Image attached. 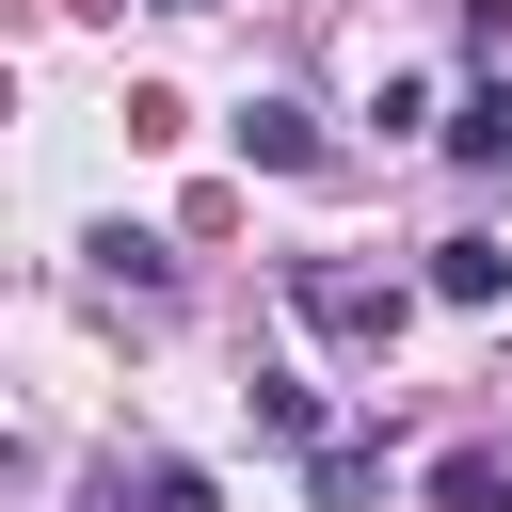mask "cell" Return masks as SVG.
<instances>
[{"label":"cell","instance_id":"6da1fadb","mask_svg":"<svg viewBox=\"0 0 512 512\" xmlns=\"http://www.w3.org/2000/svg\"><path fill=\"white\" fill-rule=\"evenodd\" d=\"M288 304H304L320 336H352V352H400V288L352 272V256H288Z\"/></svg>","mask_w":512,"mask_h":512},{"label":"cell","instance_id":"7a4b0ae2","mask_svg":"<svg viewBox=\"0 0 512 512\" xmlns=\"http://www.w3.org/2000/svg\"><path fill=\"white\" fill-rule=\"evenodd\" d=\"M240 160L256 176H320V112L304 96H240Z\"/></svg>","mask_w":512,"mask_h":512},{"label":"cell","instance_id":"3957f363","mask_svg":"<svg viewBox=\"0 0 512 512\" xmlns=\"http://www.w3.org/2000/svg\"><path fill=\"white\" fill-rule=\"evenodd\" d=\"M496 288H512L496 240H432V304H496Z\"/></svg>","mask_w":512,"mask_h":512},{"label":"cell","instance_id":"277c9868","mask_svg":"<svg viewBox=\"0 0 512 512\" xmlns=\"http://www.w3.org/2000/svg\"><path fill=\"white\" fill-rule=\"evenodd\" d=\"M432 512H512V464H496V448H448V464H432Z\"/></svg>","mask_w":512,"mask_h":512},{"label":"cell","instance_id":"5b68a950","mask_svg":"<svg viewBox=\"0 0 512 512\" xmlns=\"http://www.w3.org/2000/svg\"><path fill=\"white\" fill-rule=\"evenodd\" d=\"M448 160H512V96H496V80H480V96L448 112Z\"/></svg>","mask_w":512,"mask_h":512},{"label":"cell","instance_id":"8992f818","mask_svg":"<svg viewBox=\"0 0 512 512\" xmlns=\"http://www.w3.org/2000/svg\"><path fill=\"white\" fill-rule=\"evenodd\" d=\"M96 272H112V288H144V304L176 288V256H160V240H128V224H96Z\"/></svg>","mask_w":512,"mask_h":512},{"label":"cell","instance_id":"52a82bcc","mask_svg":"<svg viewBox=\"0 0 512 512\" xmlns=\"http://www.w3.org/2000/svg\"><path fill=\"white\" fill-rule=\"evenodd\" d=\"M144 512H224V496H208L192 464H144Z\"/></svg>","mask_w":512,"mask_h":512},{"label":"cell","instance_id":"ba28073f","mask_svg":"<svg viewBox=\"0 0 512 512\" xmlns=\"http://www.w3.org/2000/svg\"><path fill=\"white\" fill-rule=\"evenodd\" d=\"M464 32H480V48H496V32H512V0H464Z\"/></svg>","mask_w":512,"mask_h":512},{"label":"cell","instance_id":"9c48e42d","mask_svg":"<svg viewBox=\"0 0 512 512\" xmlns=\"http://www.w3.org/2000/svg\"><path fill=\"white\" fill-rule=\"evenodd\" d=\"M160 16H192V0H160Z\"/></svg>","mask_w":512,"mask_h":512}]
</instances>
